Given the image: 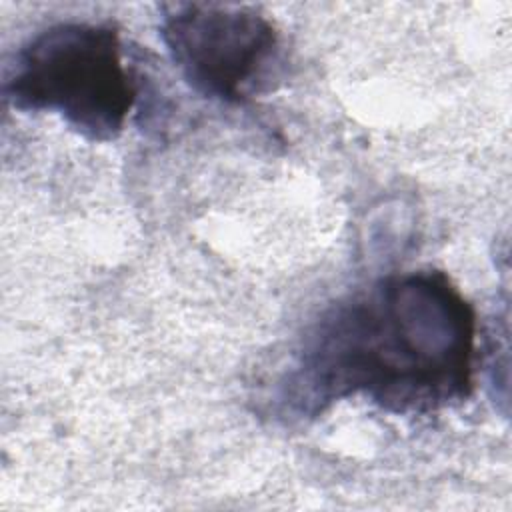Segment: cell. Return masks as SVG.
Here are the masks:
<instances>
[{
  "label": "cell",
  "instance_id": "7a4b0ae2",
  "mask_svg": "<svg viewBox=\"0 0 512 512\" xmlns=\"http://www.w3.org/2000/svg\"><path fill=\"white\" fill-rule=\"evenodd\" d=\"M4 100L18 112L58 114L88 142H112L136 92L110 22H58L28 38L6 70Z\"/></svg>",
  "mask_w": 512,
  "mask_h": 512
},
{
  "label": "cell",
  "instance_id": "3957f363",
  "mask_svg": "<svg viewBox=\"0 0 512 512\" xmlns=\"http://www.w3.org/2000/svg\"><path fill=\"white\" fill-rule=\"evenodd\" d=\"M160 38L182 78L202 96L246 104L284 80L286 50L274 22L250 6L172 2Z\"/></svg>",
  "mask_w": 512,
  "mask_h": 512
},
{
  "label": "cell",
  "instance_id": "6da1fadb",
  "mask_svg": "<svg viewBox=\"0 0 512 512\" xmlns=\"http://www.w3.org/2000/svg\"><path fill=\"white\" fill-rule=\"evenodd\" d=\"M474 354V308L446 272L390 274L320 314L274 400L290 420L356 396L396 416H430L472 396Z\"/></svg>",
  "mask_w": 512,
  "mask_h": 512
}]
</instances>
